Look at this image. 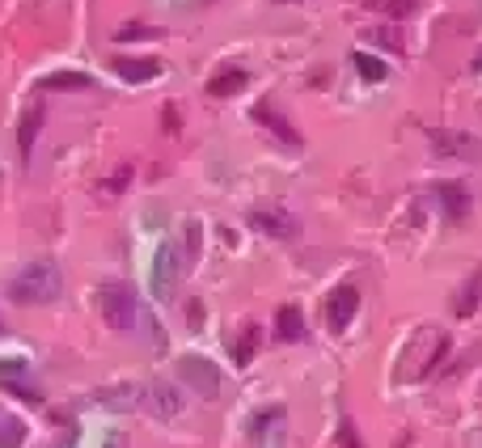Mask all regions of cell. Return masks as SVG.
<instances>
[{
	"label": "cell",
	"instance_id": "cell-1",
	"mask_svg": "<svg viewBox=\"0 0 482 448\" xmlns=\"http://www.w3.org/2000/svg\"><path fill=\"white\" fill-rule=\"evenodd\" d=\"M445 352H449V335H445V330H436V326H419L415 338L406 343V360H402L398 377L406 385L432 377V369L445 360Z\"/></svg>",
	"mask_w": 482,
	"mask_h": 448
},
{
	"label": "cell",
	"instance_id": "cell-2",
	"mask_svg": "<svg viewBox=\"0 0 482 448\" xmlns=\"http://www.w3.org/2000/svg\"><path fill=\"white\" fill-rule=\"evenodd\" d=\"M60 288H64L60 267H55V262H34V267H26V271L9 284V296H13L17 304H47L60 296Z\"/></svg>",
	"mask_w": 482,
	"mask_h": 448
},
{
	"label": "cell",
	"instance_id": "cell-3",
	"mask_svg": "<svg viewBox=\"0 0 482 448\" xmlns=\"http://www.w3.org/2000/svg\"><path fill=\"white\" fill-rule=\"evenodd\" d=\"M97 313H102V321L111 330H136L145 321V309H140V301H136V292L128 284H102V292H97Z\"/></svg>",
	"mask_w": 482,
	"mask_h": 448
},
{
	"label": "cell",
	"instance_id": "cell-4",
	"mask_svg": "<svg viewBox=\"0 0 482 448\" xmlns=\"http://www.w3.org/2000/svg\"><path fill=\"white\" fill-rule=\"evenodd\" d=\"M178 381L191 385L199 398H216V394H220V372H216V364L199 360V355H187V360H178Z\"/></svg>",
	"mask_w": 482,
	"mask_h": 448
},
{
	"label": "cell",
	"instance_id": "cell-5",
	"mask_svg": "<svg viewBox=\"0 0 482 448\" xmlns=\"http://www.w3.org/2000/svg\"><path fill=\"white\" fill-rule=\"evenodd\" d=\"M250 436H254V448H284V440H288V406L258 411Z\"/></svg>",
	"mask_w": 482,
	"mask_h": 448
},
{
	"label": "cell",
	"instance_id": "cell-6",
	"mask_svg": "<svg viewBox=\"0 0 482 448\" xmlns=\"http://www.w3.org/2000/svg\"><path fill=\"white\" fill-rule=\"evenodd\" d=\"M355 309H360V292H355L352 284H338V288L330 292V301H326V326H330L335 335H343V330L352 326Z\"/></svg>",
	"mask_w": 482,
	"mask_h": 448
},
{
	"label": "cell",
	"instance_id": "cell-7",
	"mask_svg": "<svg viewBox=\"0 0 482 448\" xmlns=\"http://www.w3.org/2000/svg\"><path fill=\"white\" fill-rule=\"evenodd\" d=\"M174 279H178V245L165 241L157 250V262H153V292H157L161 301L174 292Z\"/></svg>",
	"mask_w": 482,
	"mask_h": 448
},
{
	"label": "cell",
	"instance_id": "cell-8",
	"mask_svg": "<svg viewBox=\"0 0 482 448\" xmlns=\"http://www.w3.org/2000/svg\"><path fill=\"white\" fill-rule=\"evenodd\" d=\"M145 402H148V411H153L157 419H174L178 411H182V394H178L174 385H165V381L145 385Z\"/></svg>",
	"mask_w": 482,
	"mask_h": 448
},
{
	"label": "cell",
	"instance_id": "cell-9",
	"mask_svg": "<svg viewBox=\"0 0 482 448\" xmlns=\"http://www.w3.org/2000/svg\"><path fill=\"white\" fill-rule=\"evenodd\" d=\"M102 406H111V411H136L140 402H145V385H131V381H119V385H106L102 394H97Z\"/></svg>",
	"mask_w": 482,
	"mask_h": 448
},
{
	"label": "cell",
	"instance_id": "cell-10",
	"mask_svg": "<svg viewBox=\"0 0 482 448\" xmlns=\"http://www.w3.org/2000/svg\"><path fill=\"white\" fill-rule=\"evenodd\" d=\"M254 119L262 123V128H271V136H279V140H284L288 148H301V136H296V128H292V123H288V119H284L279 111H275L271 102H258V106H254Z\"/></svg>",
	"mask_w": 482,
	"mask_h": 448
},
{
	"label": "cell",
	"instance_id": "cell-11",
	"mask_svg": "<svg viewBox=\"0 0 482 448\" xmlns=\"http://www.w3.org/2000/svg\"><path fill=\"white\" fill-rule=\"evenodd\" d=\"M245 80H250V72H245V68H220V72H216V77L208 80V94L212 97H233V94H241V89H245Z\"/></svg>",
	"mask_w": 482,
	"mask_h": 448
},
{
	"label": "cell",
	"instance_id": "cell-12",
	"mask_svg": "<svg viewBox=\"0 0 482 448\" xmlns=\"http://www.w3.org/2000/svg\"><path fill=\"white\" fill-rule=\"evenodd\" d=\"M114 72L128 80V85H145V80H153L161 72L157 60H131V55H119L114 60Z\"/></svg>",
	"mask_w": 482,
	"mask_h": 448
},
{
	"label": "cell",
	"instance_id": "cell-13",
	"mask_svg": "<svg viewBox=\"0 0 482 448\" xmlns=\"http://www.w3.org/2000/svg\"><path fill=\"white\" fill-rule=\"evenodd\" d=\"M275 335L284 338V343H301V338H305V318H301L296 304H284V309L275 313Z\"/></svg>",
	"mask_w": 482,
	"mask_h": 448
},
{
	"label": "cell",
	"instance_id": "cell-14",
	"mask_svg": "<svg viewBox=\"0 0 482 448\" xmlns=\"http://www.w3.org/2000/svg\"><path fill=\"white\" fill-rule=\"evenodd\" d=\"M250 220H254L258 233H271V237H292L296 233V220L288 212H254Z\"/></svg>",
	"mask_w": 482,
	"mask_h": 448
},
{
	"label": "cell",
	"instance_id": "cell-15",
	"mask_svg": "<svg viewBox=\"0 0 482 448\" xmlns=\"http://www.w3.org/2000/svg\"><path fill=\"white\" fill-rule=\"evenodd\" d=\"M38 128H43V111L34 106V111L21 114V128H17V153H21V161H30V153H34V136H38Z\"/></svg>",
	"mask_w": 482,
	"mask_h": 448
},
{
	"label": "cell",
	"instance_id": "cell-16",
	"mask_svg": "<svg viewBox=\"0 0 482 448\" xmlns=\"http://www.w3.org/2000/svg\"><path fill=\"white\" fill-rule=\"evenodd\" d=\"M440 203H445V216H449V220H466L470 195L461 191L457 182H440Z\"/></svg>",
	"mask_w": 482,
	"mask_h": 448
},
{
	"label": "cell",
	"instance_id": "cell-17",
	"mask_svg": "<svg viewBox=\"0 0 482 448\" xmlns=\"http://www.w3.org/2000/svg\"><path fill=\"white\" fill-rule=\"evenodd\" d=\"M482 301V271H474L466 279V288H461V296H457V318H470L474 309H478Z\"/></svg>",
	"mask_w": 482,
	"mask_h": 448
},
{
	"label": "cell",
	"instance_id": "cell-18",
	"mask_svg": "<svg viewBox=\"0 0 482 448\" xmlns=\"http://www.w3.org/2000/svg\"><path fill=\"white\" fill-rule=\"evenodd\" d=\"M26 444V423L0 411V448H21Z\"/></svg>",
	"mask_w": 482,
	"mask_h": 448
},
{
	"label": "cell",
	"instance_id": "cell-19",
	"mask_svg": "<svg viewBox=\"0 0 482 448\" xmlns=\"http://www.w3.org/2000/svg\"><path fill=\"white\" fill-rule=\"evenodd\" d=\"M432 145L436 153H466V148H474V140L470 136H461V131H432Z\"/></svg>",
	"mask_w": 482,
	"mask_h": 448
},
{
	"label": "cell",
	"instance_id": "cell-20",
	"mask_svg": "<svg viewBox=\"0 0 482 448\" xmlns=\"http://www.w3.org/2000/svg\"><path fill=\"white\" fill-rule=\"evenodd\" d=\"M43 89H89L94 80L85 77V72H51V77L38 80Z\"/></svg>",
	"mask_w": 482,
	"mask_h": 448
},
{
	"label": "cell",
	"instance_id": "cell-21",
	"mask_svg": "<svg viewBox=\"0 0 482 448\" xmlns=\"http://www.w3.org/2000/svg\"><path fill=\"white\" fill-rule=\"evenodd\" d=\"M352 64H355V72H360V77H364V80H372V85H377V80H386V77H389V68L381 64V60H372L369 51H355V55H352Z\"/></svg>",
	"mask_w": 482,
	"mask_h": 448
},
{
	"label": "cell",
	"instance_id": "cell-22",
	"mask_svg": "<svg viewBox=\"0 0 482 448\" xmlns=\"http://www.w3.org/2000/svg\"><path fill=\"white\" fill-rule=\"evenodd\" d=\"M258 338H262V330H258V326H245V330H241V338L233 343V360H237V364H250V360H254Z\"/></svg>",
	"mask_w": 482,
	"mask_h": 448
},
{
	"label": "cell",
	"instance_id": "cell-23",
	"mask_svg": "<svg viewBox=\"0 0 482 448\" xmlns=\"http://www.w3.org/2000/svg\"><path fill=\"white\" fill-rule=\"evenodd\" d=\"M364 38H369V43H381L386 51H406V38H402L398 30H369Z\"/></svg>",
	"mask_w": 482,
	"mask_h": 448
},
{
	"label": "cell",
	"instance_id": "cell-24",
	"mask_svg": "<svg viewBox=\"0 0 482 448\" xmlns=\"http://www.w3.org/2000/svg\"><path fill=\"white\" fill-rule=\"evenodd\" d=\"M195 254H199V224H187V250H182V258L195 262Z\"/></svg>",
	"mask_w": 482,
	"mask_h": 448
},
{
	"label": "cell",
	"instance_id": "cell-25",
	"mask_svg": "<svg viewBox=\"0 0 482 448\" xmlns=\"http://www.w3.org/2000/svg\"><path fill=\"white\" fill-rule=\"evenodd\" d=\"M415 4H419V0H389V17H406V13H415Z\"/></svg>",
	"mask_w": 482,
	"mask_h": 448
},
{
	"label": "cell",
	"instance_id": "cell-26",
	"mask_svg": "<svg viewBox=\"0 0 482 448\" xmlns=\"http://www.w3.org/2000/svg\"><path fill=\"white\" fill-rule=\"evenodd\" d=\"M157 30H148V26H123L119 30V38H153Z\"/></svg>",
	"mask_w": 482,
	"mask_h": 448
},
{
	"label": "cell",
	"instance_id": "cell-27",
	"mask_svg": "<svg viewBox=\"0 0 482 448\" xmlns=\"http://www.w3.org/2000/svg\"><path fill=\"white\" fill-rule=\"evenodd\" d=\"M128 178H131V170H119V174H114L111 182H106V191H114V195H119V191H123V187H128Z\"/></svg>",
	"mask_w": 482,
	"mask_h": 448
},
{
	"label": "cell",
	"instance_id": "cell-28",
	"mask_svg": "<svg viewBox=\"0 0 482 448\" xmlns=\"http://www.w3.org/2000/svg\"><path fill=\"white\" fill-rule=\"evenodd\" d=\"M9 389H13V394H21V398H26V402H38V389H30V385H26V381H13V385H9Z\"/></svg>",
	"mask_w": 482,
	"mask_h": 448
},
{
	"label": "cell",
	"instance_id": "cell-29",
	"mask_svg": "<svg viewBox=\"0 0 482 448\" xmlns=\"http://www.w3.org/2000/svg\"><path fill=\"white\" fill-rule=\"evenodd\" d=\"M187 313H191V330H199V321H204V304L191 301V304H187Z\"/></svg>",
	"mask_w": 482,
	"mask_h": 448
},
{
	"label": "cell",
	"instance_id": "cell-30",
	"mask_svg": "<svg viewBox=\"0 0 482 448\" xmlns=\"http://www.w3.org/2000/svg\"><path fill=\"white\" fill-rule=\"evenodd\" d=\"M102 448H123V436H111V440H106Z\"/></svg>",
	"mask_w": 482,
	"mask_h": 448
},
{
	"label": "cell",
	"instance_id": "cell-31",
	"mask_svg": "<svg viewBox=\"0 0 482 448\" xmlns=\"http://www.w3.org/2000/svg\"><path fill=\"white\" fill-rule=\"evenodd\" d=\"M474 72H482V51H478V55H474Z\"/></svg>",
	"mask_w": 482,
	"mask_h": 448
}]
</instances>
